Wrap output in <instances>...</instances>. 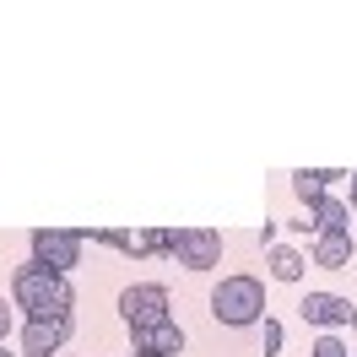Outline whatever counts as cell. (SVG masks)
Returning a JSON list of instances; mask_svg holds the SVG:
<instances>
[{
    "label": "cell",
    "instance_id": "cell-11",
    "mask_svg": "<svg viewBox=\"0 0 357 357\" xmlns=\"http://www.w3.org/2000/svg\"><path fill=\"white\" fill-rule=\"evenodd\" d=\"M314 266L347 271L352 266V233H319V238H314Z\"/></svg>",
    "mask_w": 357,
    "mask_h": 357
},
{
    "label": "cell",
    "instance_id": "cell-13",
    "mask_svg": "<svg viewBox=\"0 0 357 357\" xmlns=\"http://www.w3.org/2000/svg\"><path fill=\"white\" fill-rule=\"evenodd\" d=\"M271 276H276V282H303V266H309V260H303V255H298V249H287V244H271Z\"/></svg>",
    "mask_w": 357,
    "mask_h": 357
},
{
    "label": "cell",
    "instance_id": "cell-7",
    "mask_svg": "<svg viewBox=\"0 0 357 357\" xmlns=\"http://www.w3.org/2000/svg\"><path fill=\"white\" fill-rule=\"evenodd\" d=\"M298 314H303V325H319V331H341V325H352V298H341V292H309L303 303H298Z\"/></svg>",
    "mask_w": 357,
    "mask_h": 357
},
{
    "label": "cell",
    "instance_id": "cell-20",
    "mask_svg": "<svg viewBox=\"0 0 357 357\" xmlns=\"http://www.w3.org/2000/svg\"><path fill=\"white\" fill-rule=\"evenodd\" d=\"M54 357H60V352H54Z\"/></svg>",
    "mask_w": 357,
    "mask_h": 357
},
{
    "label": "cell",
    "instance_id": "cell-5",
    "mask_svg": "<svg viewBox=\"0 0 357 357\" xmlns=\"http://www.w3.org/2000/svg\"><path fill=\"white\" fill-rule=\"evenodd\" d=\"M82 238L92 244H109L119 255H130V260H146V255H162V227H82Z\"/></svg>",
    "mask_w": 357,
    "mask_h": 357
},
{
    "label": "cell",
    "instance_id": "cell-2",
    "mask_svg": "<svg viewBox=\"0 0 357 357\" xmlns=\"http://www.w3.org/2000/svg\"><path fill=\"white\" fill-rule=\"evenodd\" d=\"M211 314H217V325H227V331L260 325L266 319V287L255 276H222L211 287Z\"/></svg>",
    "mask_w": 357,
    "mask_h": 357
},
{
    "label": "cell",
    "instance_id": "cell-3",
    "mask_svg": "<svg viewBox=\"0 0 357 357\" xmlns=\"http://www.w3.org/2000/svg\"><path fill=\"white\" fill-rule=\"evenodd\" d=\"M162 255H174L184 271H211L222 266V233L217 227H162Z\"/></svg>",
    "mask_w": 357,
    "mask_h": 357
},
{
    "label": "cell",
    "instance_id": "cell-16",
    "mask_svg": "<svg viewBox=\"0 0 357 357\" xmlns=\"http://www.w3.org/2000/svg\"><path fill=\"white\" fill-rule=\"evenodd\" d=\"M11 309H17V303H6V298H0V341L11 335Z\"/></svg>",
    "mask_w": 357,
    "mask_h": 357
},
{
    "label": "cell",
    "instance_id": "cell-15",
    "mask_svg": "<svg viewBox=\"0 0 357 357\" xmlns=\"http://www.w3.org/2000/svg\"><path fill=\"white\" fill-rule=\"evenodd\" d=\"M260 352H282V325H276V319H260Z\"/></svg>",
    "mask_w": 357,
    "mask_h": 357
},
{
    "label": "cell",
    "instance_id": "cell-10",
    "mask_svg": "<svg viewBox=\"0 0 357 357\" xmlns=\"http://www.w3.org/2000/svg\"><path fill=\"white\" fill-rule=\"evenodd\" d=\"M347 217H352V206L335 201V195L309 201V227H314V233H347Z\"/></svg>",
    "mask_w": 357,
    "mask_h": 357
},
{
    "label": "cell",
    "instance_id": "cell-4",
    "mask_svg": "<svg viewBox=\"0 0 357 357\" xmlns=\"http://www.w3.org/2000/svg\"><path fill=\"white\" fill-rule=\"evenodd\" d=\"M82 244H87L82 227H38L33 233V260L70 276V266H82Z\"/></svg>",
    "mask_w": 357,
    "mask_h": 357
},
{
    "label": "cell",
    "instance_id": "cell-6",
    "mask_svg": "<svg viewBox=\"0 0 357 357\" xmlns=\"http://www.w3.org/2000/svg\"><path fill=\"white\" fill-rule=\"evenodd\" d=\"M119 314H125V325H157V319H174L168 314V287L162 282H135V287L119 292Z\"/></svg>",
    "mask_w": 357,
    "mask_h": 357
},
{
    "label": "cell",
    "instance_id": "cell-18",
    "mask_svg": "<svg viewBox=\"0 0 357 357\" xmlns=\"http://www.w3.org/2000/svg\"><path fill=\"white\" fill-rule=\"evenodd\" d=\"M0 357H17V352H6V347H0Z\"/></svg>",
    "mask_w": 357,
    "mask_h": 357
},
{
    "label": "cell",
    "instance_id": "cell-14",
    "mask_svg": "<svg viewBox=\"0 0 357 357\" xmlns=\"http://www.w3.org/2000/svg\"><path fill=\"white\" fill-rule=\"evenodd\" d=\"M314 357H357V352H352V347H347L335 331H325L319 341H314Z\"/></svg>",
    "mask_w": 357,
    "mask_h": 357
},
{
    "label": "cell",
    "instance_id": "cell-17",
    "mask_svg": "<svg viewBox=\"0 0 357 357\" xmlns=\"http://www.w3.org/2000/svg\"><path fill=\"white\" fill-rule=\"evenodd\" d=\"M347 178H352V211H357V174H347Z\"/></svg>",
    "mask_w": 357,
    "mask_h": 357
},
{
    "label": "cell",
    "instance_id": "cell-9",
    "mask_svg": "<svg viewBox=\"0 0 357 357\" xmlns=\"http://www.w3.org/2000/svg\"><path fill=\"white\" fill-rule=\"evenodd\" d=\"M130 347H135V352H157V357H174V352H184V331H178V319H157V325H135V331H130Z\"/></svg>",
    "mask_w": 357,
    "mask_h": 357
},
{
    "label": "cell",
    "instance_id": "cell-8",
    "mask_svg": "<svg viewBox=\"0 0 357 357\" xmlns=\"http://www.w3.org/2000/svg\"><path fill=\"white\" fill-rule=\"evenodd\" d=\"M70 335V314H49V319H27L22 325V352L27 357H54Z\"/></svg>",
    "mask_w": 357,
    "mask_h": 357
},
{
    "label": "cell",
    "instance_id": "cell-1",
    "mask_svg": "<svg viewBox=\"0 0 357 357\" xmlns=\"http://www.w3.org/2000/svg\"><path fill=\"white\" fill-rule=\"evenodd\" d=\"M11 303L27 314V319H49V314H70L76 309V287H70L66 271H49L38 260L17 266L11 276Z\"/></svg>",
    "mask_w": 357,
    "mask_h": 357
},
{
    "label": "cell",
    "instance_id": "cell-19",
    "mask_svg": "<svg viewBox=\"0 0 357 357\" xmlns=\"http://www.w3.org/2000/svg\"><path fill=\"white\" fill-rule=\"evenodd\" d=\"M135 357H157V352H135Z\"/></svg>",
    "mask_w": 357,
    "mask_h": 357
},
{
    "label": "cell",
    "instance_id": "cell-12",
    "mask_svg": "<svg viewBox=\"0 0 357 357\" xmlns=\"http://www.w3.org/2000/svg\"><path fill=\"white\" fill-rule=\"evenodd\" d=\"M331 178H347V174H341V168H298V174H292V190H298V201L309 206V201L325 195V184H331Z\"/></svg>",
    "mask_w": 357,
    "mask_h": 357
}]
</instances>
